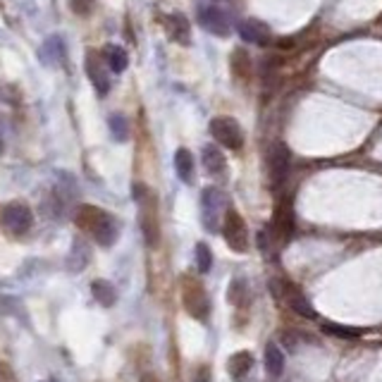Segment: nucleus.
<instances>
[{
	"instance_id": "6ab92c4d",
	"label": "nucleus",
	"mask_w": 382,
	"mask_h": 382,
	"mask_svg": "<svg viewBox=\"0 0 382 382\" xmlns=\"http://www.w3.org/2000/svg\"><path fill=\"white\" fill-rule=\"evenodd\" d=\"M175 170H177V177L182 182H191L193 180V155L191 150L186 148H180L175 153Z\"/></svg>"
},
{
	"instance_id": "2eb2a0df",
	"label": "nucleus",
	"mask_w": 382,
	"mask_h": 382,
	"mask_svg": "<svg viewBox=\"0 0 382 382\" xmlns=\"http://www.w3.org/2000/svg\"><path fill=\"white\" fill-rule=\"evenodd\" d=\"M105 211H101V208L96 206H79L77 213H74V223H77V227L86 229V232H94V227L98 225V220L103 218Z\"/></svg>"
},
{
	"instance_id": "0eeeda50",
	"label": "nucleus",
	"mask_w": 382,
	"mask_h": 382,
	"mask_svg": "<svg viewBox=\"0 0 382 382\" xmlns=\"http://www.w3.org/2000/svg\"><path fill=\"white\" fill-rule=\"evenodd\" d=\"M268 172L275 186H282L289 175V150L284 144H272L270 153H268Z\"/></svg>"
},
{
	"instance_id": "f03ea898",
	"label": "nucleus",
	"mask_w": 382,
	"mask_h": 382,
	"mask_svg": "<svg viewBox=\"0 0 382 382\" xmlns=\"http://www.w3.org/2000/svg\"><path fill=\"white\" fill-rule=\"evenodd\" d=\"M223 234L225 241L229 244V249L236 251V254H244L249 249V232H246V223L239 213L229 208L223 218Z\"/></svg>"
},
{
	"instance_id": "393cba45",
	"label": "nucleus",
	"mask_w": 382,
	"mask_h": 382,
	"mask_svg": "<svg viewBox=\"0 0 382 382\" xmlns=\"http://www.w3.org/2000/svg\"><path fill=\"white\" fill-rule=\"evenodd\" d=\"M232 69L236 77H246L249 74V55L244 51H236L232 55Z\"/></svg>"
},
{
	"instance_id": "b1692460",
	"label": "nucleus",
	"mask_w": 382,
	"mask_h": 382,
	"mask_svg": "<svg viewBox=\"0 0 382 382\" xmlns=\"http://www.w3.org/2000/svg\"><path fill=\"white\" fill-rule=\"evenodd\" d=\"M196 268L201 272H208L213 268V254L208 249V244H196Z\"/></svg>"
},
{
	"instance_id": "4be33fe9",
	"label": "nucleus",
	"mask_w": 382,
	"mask_h": 382,
	"mask_svg": "<svg viewBox=\"0 0 382 382\" xmlns=\"http://www.w3.org/2000/svg\"><path fill=\"white\" fill-rule=\"evenodd\" d=\"M89 258H91L89 246L82 244V241H74V249H72V254H69V258H67V268L72 272L84 270L86 263H89Z\"/></svg>"
},
{
	"instance_id": "39448f33",
	"label": "nucleus",
	"mask_w": 382,
	"mask_h": 382,
	"mask_svg": "<svg viewBox=\"0 0 382 382\" xmlns=\"http://www.w3.org/2000/svg\"><path fill=\"white\" fill-rule=\"evenodd\" d=\"M182 299H184V309L189 311V315H193L196 320L208 318V313H211V301H208V294L203 292V287L198 282L186 279L184 289H182Z\"/></svg>"
},
{
	"instance_id": "a211bd4d",
	"label": "nucleus",
	"mask_w": 382,
	"mask_h": 382,
	"mask_svg": "<svg viewBox=\"0 0 382 382\" xmlns=\"http://www.w3.org/2000/svg\"><path fill=\"white\" fill-rule=\"evenodd\" d=\"M146 198H148V196H146ZM146 198L141 201L144 206H146ZM141 227H144V236H146L148 246H155V244H158V218H155L153 206H146V211H144Z\"/></svg>"
},
{
	"instance_id": "f3484780",
	"label": "nucleus",
	"mask_w": 382,
	"mask_h": 382,
	"mask_svg": "<svg viewBox=\"0 0 382 382\" xmlns=\"http://www.w3.org/2000/svg\"><path fill=\"white\" fill-rule=\"evenodd\" d=\"M201 160H203V168H206V172H211V175H220V172H225V165H227L223 150H220L218 146H203Z\"/></svg>"
},
{
	"instance_id": "1a4fd4ad",
	"label": "nucleus",
	"mask_w": 382,
	"mask_h": 382,
	"mask_svg": "<svg viewBox=\"0 0 382 382\" xmlns=\"http://www.w3.org/2000/svg\"><path fill=\"white\" fill-rule=\"evenodd\" d=\"M198 24L206 31H211L213 36H229L232 31V24H229V17L218 8H203L201 15H198Z\"/></svg>"
},
{
	"instance_id": "9d476101",
	"label": "nucleus",
	"mask_w": 382,
	"mask_h": 382,
	"mask_svg": "<svg viewBox=\"0 0 382 382\" xmlns=\"http://www.w3.org/2000/svg\"><path fill=\"white\" fill-rule=\"evenodd\" d=\"M239 36L244 41L254 43V46H270L272 43V31L266 21L261 19H244L239 21Z\"/></svg>"
},
{
	"instance_id": "9b49d317",
	"label": "nucleus",
	"mask_w": 382,
	"mask_h": 382,
	"mask_svg": "<svg viewBox=\"0 0 382 382\" xmlns=\"http://www.w3.org/2000/svg\"><path fill=\"white\" fill-rule=\"evenodd\" d=\"M86 72H89V79L94 82L98 96H105L107 89H110V79H107L105 62L103 58H101V53L89 51V55H86Z\"/></svg>"
},
{
	"instance_id": "c85d7f7f",
	"label": "nucleus",
	"mask_w": 382,
	"mask_h": 382,
	"mask_svg": "<svg viewBox=\"0 0 382 382\" xmlns=\"http://www.w3.org/2000/svg\"><path fill=\"white\" fill-rule=\"evenodd\" d=\"M141 382H153V378H150V375H146V378H144Z\"/></svg>"
},
{
	"instance_id": "ddd939ff",
	"label": "nucleus",
	"mask_w": 382,
	"mask_h": 382,
	"mask_svg": "<svg viewBox=\"0 0 382 382\" xmlns=\"http://www.w3.org/2000/svg\"><path fill=\"white\" fill-rule=\"evenodd\" d=\"M227 370H229V375H232L234 382H246L251 375V370H254V356H251L249 351L232 354L227 361Z\"/></svg>"
},
{
	"instance_id": "423d86ee",
	"label": "nucleus",
	"mask_w": 382,
	"mask_h": 382,
	"mask_svg": "<svg viewBox=\"0 0 382 382\" xmlns=\"http://www.w3.org/2000/svg\"><path fill=\"white\" fill-rule=\"evenodd\" d=\"M275 284L279 287V297L287 301L289 309H292L294 313H299L301 318H311V320L315 318L313 306H311V301L304 297V292H301L299 287H294V284H289V282H277V279H275Z\"/></svg>"
},
{
	"instance_id": "f8f14e48",
	"label": "nucleus",
	"mask_w": 382,
	"mask_h": 382,
	"mask_svg": "<svg viewBox=\"0 0 382 382\" xmlns=\"http://www.w3.org/2000/svg\"><path fill=\"white\" fill-rule=\"evenodd\" d=\"M91 234L96 236V241L101 246H112L117 241V234H120V223L110 213H103V218L98 220V225H96Z\"/></svg>"
},
{
	"instance_id": "5701e85b",
	"label": "nucleus",
	"mask_w": 382,
	"mask_h": 382,
	"mask_svg": "<svg viewBox=\"0 0 382 382\" xmlns=\"http://www.w3.org/2000/svg\"><path fill=\"white\" fill-rule=\"evenodd\" d=\"M107 125H110V134L117 141H127L129 139V122L125 115H110Z\"/></svg>"
},
{
	"instance_id": "dca6fc26",
	"label": "nucleus",
	"mask_w": 382,
	"mask_h": 382,
	"mask_svg": "<svg viewBox=\"0 0 382 382\" xmlns=\"http://www.w3.org/2000/svg\"><path fill=\"white\" fill-rule=\"evenodd\" d=\"M266 370L270 378H279L284 373V351L275 342H270L266 347Z\"/></svg>"
},
{
	"instance_id": "f257e3e1",
	"label": "nucleus",
	"mask_w": 382,
	"mask_h": 382,
	"mask_svg": "<svg viewBox=\"0 0 382 382\" xmlns=\"http://www.w3.org/2000/svg\"><path fill=\"white\" fill-rule=\"evenodd\" d=\"M211 134L213 139L225 148H232V150H239L244 146V132H241L239 122L234 117H215L211 122Z\"/></svg>"
},
{
	"instance_id": "20e7f679",
	"label": "nucleus",
	"mask_w": 382,
	"mask_h": 382,
	"mask_svg": "<svg viewBox=\"0 0 382 382\" xmlns=\"http://www.w3.org/2000/svg\"><path fill=\"white\" fill-rule=\"evenodd\" d=\"M3 225L5 229H10L12 234H26L34 225V213L26 203L12 201L3 208Z\"/></svg>"
},
{
	"instance_id": "4468645a",
	"label": "nucleus",
	"mask_w": 382,
	"mask_h": 382,
	"mask_svg": "<svg viewBox=\"0 0 382 382\" xmlns=\"http://www.w3.org/2000/svg\"><path fill=\"white\" fill-rule=\"evenodd\" d=\"M163 26L168 29L170 39L180 41V43H189V21H186L184 15L180 12H172L168 17H160Z\"/></svg>"
},
{
	"instance_id": "aec40b11",
	"label": "nucleus",
	"mask_w": 382,
	"mask_h": 382,
	"mask_svg": "<svg viewBox=\"0 0 382 382\" xmlns=\"http://www.w3.org/2000/svg\"><path fill=\"white\" fill-rule=\"evenodd\" d=\"M91 294H94V299L98 301L101 306H115L117 301L115 287H112L107 279H96V282L91 284Z\"/></svg>"
},
{
	"instance_id": "6e6552de",
	"label": "nucleus",
	"mask_w": 382,
	"mask_h": 382,
	"mask_svg": "<svg viewBox=\"0 0 382 382\" xmlns=\"http://www.w3.org/2000/svg\"><path fill=\"white\" fill-rule=\"evenodd\" d=\"M272 236L277 239V244L282 241V244H287L289 239H292L294 234V213H292V206H289V201H282L277 206L275 211V218H272Z\"/></svg>"
},
{
	"instance_id": "412c9836",
	"label": "nucleus",
	"mask_w": 382,
	"mask_h": 382,
	"mask_svg": "<svg viewBox=\"0 0 382 382\" xmlns=\"http://www.w3.org/2000/svg\"><path fill=\"white\" fill-rule=\"evenodd\" d=\"M105 58H107V67H110L112 72H117V74L125 72L127 64H129L127 51L125 48H120V46H107L105 48Z\"/></svg>"
},
{
	"instance_id": "a878e982",
	"label": "nucleus",
	"mask_w": 382,
	"mask_h": 382,
	"mask_svg": "<svg viewBox=\"0 0 382 382\" xmlns=\"http://www.w3.org/2000/svg\"><path fill=\"white\" fill-rule=\"evenodd\" d=\"M325 332H330V335L335 337H344V340L358 337V330H347V327H340V325H325Z\"/></svg>"
},
{
	"instance_id": "7ed1b4c3",
	"label": "nucleus",
	"mask_w": 382,
	"mask_h": 382,
	"mask_svg": "<svg viewBox=\"0 0 382 382\" xmlns=\"http://www.w3.org/2000/svg\"><path fill=\"white\" fill-rule=\"evenodd\" d=\"M223 206H225V196L220 189L215 186H208L201 193V220H203V227L208 232H218L220 227V220H223Z\"/></svg>"
},
{
	"instance_id": "cd10ccee",
	"label": "nucleus",
	"mask_w": 382,
	"mask_h": 382,
	"mask_svg": "<svg viewBox=\"0 0 382 382\" xmlns=\"http://www.w3.org/2000/svg\"><path fill=\"white\" fill-rule=\"evenodd\" d=\"M196 382H211V370L208 368H201L196 373Z\"/></svg>"
},
{
	"instance_id": "bb28decb",
	"label": "nucleus",
	"mask_w": 382,
	"mask_h": 382,
	"mask_svg": "<svg viewBox=\"0 0 382 382\" xmlns=\"http://www.w3.org/2000/svg\"><path fill=\"white\" fill-rule=\"evenodd\" d=\"M69 3H72V10H74L77 15H89L91 8H94L96 0H69Z\"/></svg>"
}]
</instances>
